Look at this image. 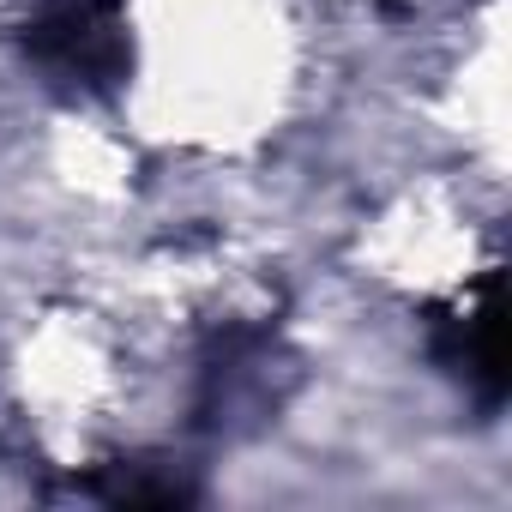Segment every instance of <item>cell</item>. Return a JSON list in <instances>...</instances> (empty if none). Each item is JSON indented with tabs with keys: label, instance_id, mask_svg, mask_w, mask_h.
Segmentation results:
<instances>
[{
	"label": "cell",
	"instance_id": "cell-2",
	"mask_svg": "<svg viewBox=\"0 0 512 512\" xmlns=\"http://www.w3.org/2000/svg\"><path fill=\"white\" fill-rule=\"evenodd\" d=\"M428 356L482 404L494 410L506 398V368H500V278L482 272L458 302L428 314Z\"/></svg>",
	"mask_w": 512,
	"mask_h": 512
},
{
	"label": "cell",
	"instance_id": "cell-1",
	"mask_svg": "<svg viewBox=\"0 0 512 512\" xmlns=\"http://www.w3.org/2000/svg\"><path fill=\"white\" fill-rule=\"evenodd\" d=\"M25 61L61 97H115L133 73L127 0H37L25 19Z\"/></svg>",
	"mask_w": 512,
	"mask_h": 512
}]
</instances>
